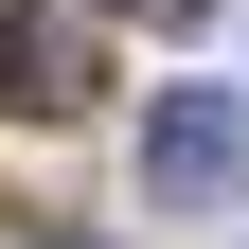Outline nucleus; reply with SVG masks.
Here are the masks:
<instances>
[{"instance_id":"f257e3e1","label":"nucleus","mask_w":249,"mask_h":249,"mask_svg":"<svg viewBox=\"0 0 249 249\" xmlns=\"http://www.w3.org/2000/svg\"><path fill=\"white\" fill-rule=\"evenodd\" d=\"M142 178H160L178 213H213V196L249 178V124L213 107V89H160V124H142Z\"/></svg>"},{"instance_id":"f03ea898","label":"nucleus","mask_w":249,"mask_h":249,"mask_svg":"<svg viewBox=\"0 0 249 249\" xmlns=\"http://www.w3.org/2000/svg\"><path fill=\"white\" fill-rule=\"evenodd\" d=\"M18 18H36V0H0V36H18Z\"/></svg>"},{"instance_id":"7ed1b4c3","label":"nucleus","mask_w":249,"mask_h":249,"mask_svg":"<svg viewBox=\"0 0 249 249\" xmlns=\"http://www.w3.org/2000/svg\"><path fill=\"white\" fill-rule=\"evenodd\" d=\"M142 18H178V0H142Z\"/></svg>"}]
</instances>
